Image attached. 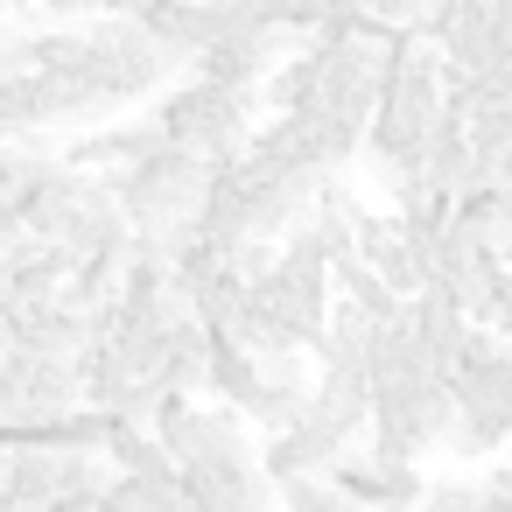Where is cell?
Wrapping results in <instances>:
<instances>
[{"label":"cell","instance_id":"cell-7","mask_svg":"<svg viewBox=\"0 0 512 512\" xmlns=\"http://www.w3.org/2000/svg\"><path fill=\"white\" fill-rule=\"evenodd\" d=\"M8 351L43 358V365H78V358L92 351V316H78V309H64V302L15 309V316H8Z\"/></svg>","mask_w":512,"mask_h":512},{"label":"cell","instance_id":"cell-20","mask_svg":"<svg viewBox=\"0 0 512 512\" xmlns=\"http://www.w3.org/2000/svg\"><path fill=\"white\" fill-rule=\"evenodd\" d=\"M0 316H8V295H0Z\"/></svg>","mask_w":512,"mask_h":512},{"label":"cell","instance_id":"cell-17","mask_svg":"<svg viewBox=\"0 0 512 512\" xmlns=\"http://www.w3.org/2000/svg\"><path fill=\"white\" fill-rule=\"evenodd\" d=\"M22 239H29V232H22V211H15L8 197H0V260H8V253H15Z\"/></svg>","mask_w":512,"mask_h":512},{"label":"cell","instance_id":"cell-16","mask_svg":"<svg viewBox=\"0 0 512 512\" xmlns=\"http://www.w3.org/2000/svg\"><path fill=\"white\" fill-rule=\"evenodd\" d=\"M29 8H43L50 29H64V22H92V15H106V0H29Z\"/></svg>","mask_w":512,"mask_h":512},{"label":"cell","instance_id":"cell-13","mask_svg":"<svg viewBox=\"0 0 512 512\" xmlns=\"http://www.w3.org/2000/svg\"><path fill=\"white\" fill-rule=\"evenodd\" d=\"M204 351H211V337H204L197 323H183V330L169 337L162 365H155V393H162V400H190V393H204Z\"/></svg>","mask_w":512,"mask_h":512},{"label":"cell","instance_id":"cell-5","mask_svg":"<svg viewBox=\"0 0 512 512\" xmlns=\"http://www.w3.org/2000/svg\"><path fill=\"white\" fill-rule=\"evenodd\" d=\"M323 484H330L344 505H386V512H414L421 491H428V477H421L414 463H386V456H365V449H344V456L323 470Z\"/></svg>","mask_w":512,"mask_h":512},{"label":"cell","instance_id":"cell-11","mask_svg":"<svg viewBox=\"0 0 512 512\" xmlns=\"http://www.w3.org/2000/svg\"><path fill=\"white\" fill-rule=\"evenodd\" d=\"M57 148L43 141V134H29V141H0V197H8L15 211H29L50 183H57Z\"/></svg>","mask_w":512,"mask_h":512},{"label":"cell","instance_id":"cell-8","mask_svg":"<svg viewBox=\"0 0 512 512\" xmlns=\"http://www.w3.org/2000/svg\"><path fill=\"white\" fill-rule=\"evenodd\" d=\"M281 43L288 36H218L204 57H190V85H218V92H260L267 71L281 64Z\"/></svg>","mask_w":512,"mask_h":512},{"label":"cell","instance_id":"cell-6","mask_svg":"<svg viewBox=\"0 0 512 512\" xmlns=\"http://www.w3.org/2000/svg\"><path fill=\"white\" fill-rule=\"evenodd\" d=\"M302 407H309V358H260L253 393L239 400V428L267 442V435L295 428V421H302Z\"/></svg>","mask_w":512,"mask_h":512},{"label":"cell","instance_id":"cell-2","mask_svg":"<svg viewBox=\"0 0 512 512\" xmlns=\"http://www.w3.org/2000/svg\"><path fill=\"white\" fill-rule=\"evenodd\" d=\"M106 190H113V204H120V218H127L134 239H162V246H169V239L190 232V218L204 211V197H211V162L176 155V148H155L148 162L106 176Z\"/></svg>","mask_w":512,"mask_h":512},{"label":"cell","instance_id":"cell-10","mask_svg":"<svg viewBox=\"0 0 512 512\" xmlns=\"http://www.w3.org/2000/svg\"><path fill=\"white\" fill-rule=\"evenodd\" d=\"M71 267H78L71 253H57V246H43V239H22L8 260H0V295H8V316L57 302L64 281H71Z\"/></svg>","mask_w":512,"mask_h":512},{"label":"cell","instance_id":"cell-9","mask_svg":"<svg viewBox=\"0 0 512 512\" xmlns=\"http://www.w3.org/2000/svg\"><path fill=\"white\" fill-rule=\"evenodd\" d=\"M337 456H344V442H330L309 414H302L295 428L253 442V463H260V477H267V491H281V484H295V477H323Z\"/></svg>","mask_w":512,"mask_h":512},{"label":"cell","instance_id":"cell-3","mask_svg":"<svg viewBox=\"0 0 512 512\" xmlns=\"http://www.w3.org/2000/svg\"><path fill=\"white\" fill-rule=\"evenodd\" d=\"M260 113V99L253 92H218V85H169L162 99H155V127H162V141L176 148V155H197V162H211V169H225V162H239L246 155V141H253V120Z\"/></svg>","mask_w":512,"mask_h":512},{"label":"cell","instance_id":"cell-21","mask_svg":"<svg viewBox=\"0 0 512 512\" xmlns=\"http://www.w3.org/2000/svg\"><path fill=\"white\" fill-rule=\"evenodd\" d=\"M15 8H29V0H15Z\"/></svg>","mask_w":512,"mask_h":512},{"label":"cell","instance_id":"cell-4","mask_svg":"<svg viewBox=\"0 0 512 512\" xmlns=\"http://www.w3.org/2000/svg\"><path fill=\"white\" fill-rule=\"evenodd\" d=\"M78 29H85V85H92L113 113H127L134 99H162V92L183 78V64L162 57L127 15H92V22H78Z\"/></svg>","mask_w":512,"mask_h":512},{"label":"cell","instance_id":"cell-1","mask_svg":"<svg viewBox=\"0 0 512 512\" xmlns=\"http://www.w3.org/2000/svg\"><path fill=\"white\" fill-rule=\"evenodd\" d=\"M22 232L71 253V260H120L127 253V218L106 190V176H78V169H57V183L22 211Z\"/></svg>","mask_w":512,"mask_h":512},{"label":"cell","instance_id":"cell-14","mask_svg":"<svg viewBox=\"0 0 512 512\" xmlns=\"http://www.w3.org/2000/svg\"><path fill=\"white\" fill-rule=\"evenodd\" d=\"M253 372H260V365H253L232 337H211V351H204V393H211L225 414H239V400L253 393Z\"/></svg>","mask_w":512,"mask_h":512},{"label":"cell","instance_id":"cell-18","mask_svg":"<svg viewBox=\"0 0 512 512\" xmlns=\"http://www.w3.org/2000/svg\"><path fill=\"white\" fill-rule=\"evenodd\" d=\"M491 29H498V36H512V0H491Z\"/></svg>","mask_w":512,"mask_h":512},{"label":"cell","instance_id":"cell-15","mask_svg":"<svg viewBox=\"0 0 512 512\" xmlns=\"http://www.w3.org/2000/svg\"><path fill=\"white\" fill-rule=\"evenodd\" d=\"M414 512H477V484L442 477V484H428V491H421V505H414Z\"/></svg>","mask_w":512,"mask_h":512},{"label":"cell","instance_id":"cell-19","mask_svg":"<svg viewBox=\"0 0 512 512\" xmlns=\"http://www.w3.org/2000/svg\"><path fill=\"white\" fill-rule=\"evenodd\" d=\"M344 512H386V505H344Z\"/></svg>","mask_w":512,"mask_h":512},{"label":"cell","instance_id":"cell-12","mask_svg":"<svg viewBox=\"0 0 512 512\" xmlns=\"http://www.w3.org/2000/svg\"><path fill=\"white\" fill-rule=\"evenodd\" d=\"M106 470L127 477V484H141V491H169L176 484V463L162 456V442L148 428H113L106 435Z\"/></svg>","mask_w":512,"mask_h":512}]
</instances>
